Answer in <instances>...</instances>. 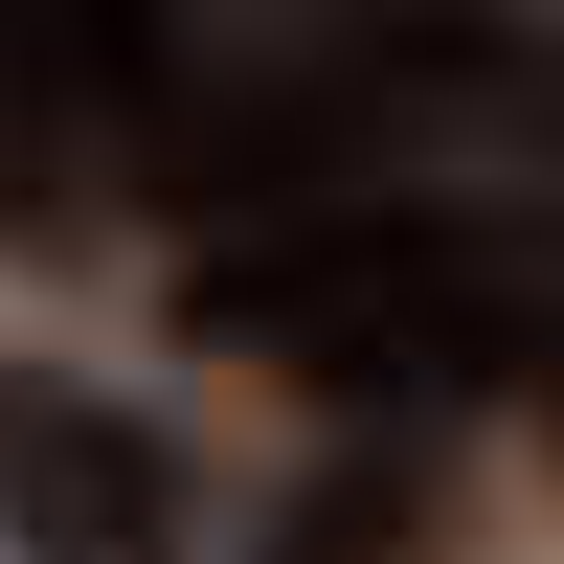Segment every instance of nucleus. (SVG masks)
Returning <instances> with one entry per match:
<instances>
[{"instance_id": "obj_1", "label": "nucleus", "mask_w": 564, "mask_h": 564, "mask_svg": "<svg viewBox=\"0 0 564 564\" xmlns=\"http://www.w3.org/2000/svg\"><path fill=\"white\" fill-rule=\"evenodd\" d=\"M181 316L249 339V361H294V384H339V406H452V384H520L542 361V271L497 249V226H430V204L271 226V249H226Z\"/></svg>"}, {"instance_id": "obj_2", "label": "nucleus", "mask_w": 564, "mask_h": 564, "mask_svg": "<svg viewBox=\"0 0 564 564\" xmlns=\"http://www.w3.org/2000/svg\"><path fill=\"white\" fill-rule=\"evenodd\" d=\"M0 520H23V564H181V452L68 384H0Z\"/></svg>"}, {"instance_id": "obj_3", "label": "nucleus", "mask_w": 564, "mask_h": 564, "mask_svg": "<svg viewBox=\"0 0 564 564\" xmlns=\"http://www.w3.org/2000/svg\"><path fill=\"white\" fill-rule=\"evenodd\" d=\"M181 68V0H0V135L68 159V135H135Z\"/></svg>"}, {"instance_id": "obj_4", "label": "nucleus", "mask_w": 564, "mask_h": 564, "mask_svg": "<svg viewBox=\"0 0 564 564\" xmlns=\"http://www.w3.org/2000/svg\"><path fill=\"white\" fill-rule=\"evenodd\" d=\"M271 564H406V475L361 452V475H316L294 520H271Z\"/></svg>"}]
</instances>
